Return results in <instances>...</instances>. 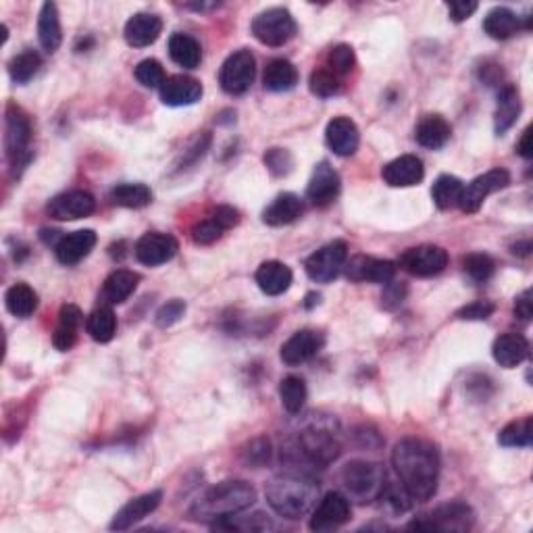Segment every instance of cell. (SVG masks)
<instances>
[{
	"mask_svg": "<svg viewBox=\"0 0 533 533\" xmlns=\"http://www.w3.org/2000/svg\"><path fill=\"white\" fill-rule=\"evenodd\" d=\"M252 36L265 46H283L296 36V21L288 9L274 7L252 20Z\"/></svg>",
	"mask_w": 533,
	"mask_h": 533,
	"instance_id": "52a82bcc",
	"label": "cell"
},
{
	"mask_svg": "<svg viewBox=\"0 0 533 533\" xmlns=\"http://www.w3.org/2000/svg\"><path fill=\"white\" fill-rule=\"evenodd\" d=\"M346 260H348V246L344 240H336L319 248L317 252H313L307 258L305 269L307 275L317 283H330L340 275V271L344 269Z\"/></svg>",
	"mask_w": 533,
	"mask_h": 533,
	"instance_id": "30bf717a",
	"label": "cell"
},
{
	"mask_svg": "<svg viewBox=\"0 0 533 533\" xmlns=\"http://www.w3.org/2000/svg\"><path fill=\"white\" fill-rule=\"evenodd\" d=\"M319 299H321V296H319V294H308V296H307V302H305V307H307V308H313L315 305H319Z\"/></svg>",
	"mask_w": 533,
	"mask_h": 533,
	"instance_id": "6125c7cd",
	"label": "cell"
},
{
	"mask_svg": "<svg viewBox=\"0 0 533 533\" xmlns=\"http://www.w3.org/2000/svg\"><path fill=\"white\" fill-rule=\"evenodd\" d=\"M209 146H210V134L204 132V134L198 135V138L194 140V144L190 146V151H185L184 165H188V163H196V160L201 159L202 154L209 151Z\"/></svg>",
	"mask_w": 533,
	"mask_h": 533,
	"instance_id": "6f0895ef",
	"label": "cell"
},
{
	"mask_svg": "<svg viewBox=\"0 0 533 533\" xmlns=\"http://www.w3.org/2000/svg\"><path fill=\"white\" fill-rule=\"evenodd\" d=\"M223 232H227V229L223 227L213 215H209L207 219L198 221L196 226L192 227V240L201 246H209V244H213V242L219 240Z\"/></svg>",
	"mask_w": 533,
	"mask_h": 533,
	"instance_id": "f907efd6",
	"label": "cell"
},
{
	"mask_svg": "<svg viewBox=\"0 0 533 533\" xmlns=\"http://www.w3.org/2000/svg\"><path fill=\"white\" fill-rule=\"evenodd\" d=\"M498 442L504 448H527L533 442V421L531 417H523L519 421L508 423L504 430L498 433Z\"/></svg>",
	"mask_w": 533,
	"mask_h": 533,
	"instance_id": "b9f144b4",
	"label": "cell"
},
{
	"mask_svg": "<svg viewBox=\"0 0 533 533\" xmlns=\"http://www.w3.org/2000/svg\"><path fill=\"white\" fill-rule=\"evenodd\" d=\"M521 29V17L506 7H496L483 20V32L494 40L512 38Z\"/></svg>",
	"mask_w": 533,
	"mask_h": 533,
	"instance_id": "836d02e7",
	"label": "cell"
},
{
	"mask_svg": "<svg viewBox=\"0 0 533 533\" xmlns=\"http://www.w3.org/2000/svg\"><path fill=\"white\" fill-rule=\"evenodd\" d=\"M169 57L184 70H196L202 61V48L188 34H173L169 38Z\"/></svg>",
	"mask_w": 533,
	"mask_h": 533,
	"instance_id": "e575fe53",
	"label": "cell"
},
{
	"mask_svg": "<svg viewBox=\"0 0 533 533\" xmlns=\"http://www.w3.org/2000/svg\"><path fill=\"white\" fill-rule=\"evenodd\" d=\"M344 266L348 280L357 283H363V282L388 283L394 280V274H396V265L392 260L365 257V254H358V257L350 258V263L346 260Z\"/></svg>",
	"mask_w": 533,
	"mask_h": 533,
	"instance_id": "e0dca14e",
	"label": "cell"
},
{
	"mask_svg": "<svg viewBox=\"0 0 533 533\" xmlns=\"http://www.w3.org/2000/svg\"><path fill=\"white\" fill-rule=\"evenodd\" d=\"M355 65H357V57L350 45L333 46L330 54H327V67H330V71L336 73L338 78L348 76V73L355 70Z\"/></svg>",
	"mask_w": 533,
	"mask_h": 533,
	"instance_id": "7dc6e473",
	"label": "cell"
},
{
	"mask_svg": "<svg viewBox=\"0 0 533 533\" xmlns=\"http://www.w3.org/2000/svg\"><path fill=\"white\" fill-rule=\"evenodd\" d=\"M111 201L123 209H144L152 202V192L144 184H119L111 190Z\"/></svg>",
	"mask_w": 533,
	"mask_h": 533,
	"instance_id": "8d00e7d4",
	"label": "cell"
},
{
	"mask_svg": "<svg viewBox=\"0 0 533 533\" xmlns=\"http://www.w3.org/2000/svg\"><path fill=\"white\" fill-rule=\"evenodd\" d=\"M257 280L258 288L263 290L266 296H280L288 292V288L292 286L294 274L288 265L280 263V260H266L257 269Z\"/></svg>",
	"mask_w": 533,
	"mask_h": 533,
	"instance_id": "d4e9b609",
	"label": "cell"
},
{
	"mask_svg": "<svg viewBox=\"0 0 533 533\" xmlns=\"http://www.w3.org/2000/svg\"><path fill=\"white\" fill-rule=\"evenodd\" d=\"M94 209H96V201L90 192L71 190L54 196L53 201L48 202L46 213L57 221H76L92 215L94 213Z\"/></svg>",
	"mask_w": 533,
	"mask_h": 533,
	"instance_id": "9a60e30c",
	"label": "cell"
},
{
	"mask_svg": "<svg viewBox=\"0 0 533 533\" xmlns=\"http://www.w3.org/2000/svg\"><path fill=\"white\" fill-rule=\"evenodd\" d=\"M96 246V234L92 229H79V232L67 234L57 242L54 246V254H57L59 263L63 265H78L79 260H84L92 252V248Z\"/></svg>",
	"mask_w": 533,
	"mask_h": 533,
	"instance_id": "cb8c5ba5",
	"label": "cell"
},
{
	"mask_svg": "<svg viewBox=\"0 0 533 533\" xmlns=\"http://www.w3.org/2000/svg\"><path fill=\"white\" fill-rule=\"evenodd\" d=\"M271 456H274V446H271V439L265 436L250 439V442L240 450L242 463L250 469L265 467V464L271 461Z\"/></svg>",
	"mask_w": 533,
	"mask_h": 533,
	"instance_id": "f6af8a7d",
	"label": "cell"
},
{
	"mask_svg": "<svg viewBox=\"0 0 533 533\" xmlns=\"http://www.w3.org/2000/svg\"><path fill=\"white\" fill-rule=\"evenodd\" d=\"M179 250L177 240L171 234L160 232H148L135 242L134 254L142 265L146 266H159L169 263Z\"/></svg>",
	"mask_w": 533,
	"mask_h": 533,
	"instance_id": "5bb4252c",
	"label": "cell"
},
{
	"mask_svg": "<svg viewBox=\"0 0 533 533\" xmlns=\"http://www.w3.org/2000/svg\"><path fill=\"white\" fill-rule=\"evenodd\" d=\"M463 269H464V274L471 277V280L477 283H483L494 275L496 263L492 257H488V254L473 252V254H467V257L463 258Z\"/></svg>",
	"mask_w": 533,
	"mask_h": 533,
	"instance_id": "bcb514c9",
	"label": "cell"
},
{
	"mask_svg": "<svg viewBox=\"0 0 533 533\" xmlns=\"http://www.w3.org/2000/svg\"><path fill=\"white\" fill-rule=\"evenodd\" d=\"M257 502V492L246 481H221L209 488L190 508L192 519L201 523H217V521L232 517Z\"/></svg>",
	"mask_w": 533,
	"mask_h": 533,
	"instance_id": "3957f363",
	"label": "cell"
},
{
	"mask_svg": "<svg viewBox=\"0 0 533 533\" xmlns=\"http://www.w3.org/2000/svg\"><path fill=\"white\" fill-rule=\"evenodd\" d=\"M350 521V502L344 494L330 492L324 496L319 506L313 508L311 527L313 531H333Z\"/></svg>",
	"mask_w": 533,
	"mask_h": 533,
	"instance_id": "4fadbf2b",
	"label": "cell"
},
{
	"mask_svg": "<svg viewBox=\"0 0 533 533\" xmlns=\"http://www.w3.org/2000/svg\"><path fill=\"white\" fill-rule=\"evenodd\" d=\"M163 500V492L160 489H154V492L142 494L138 498L129 500L126 506H121V511L115 514L113 523H111V529L113 531H126L135 523H140L142 519H146L148 514L154 512Z\"/></svg>",
	"mask_w": 533,
	"mask_h": 533,
	"instance_id": "7402d4cb",
	"label": "cell"
},
{
	"mask_svg": "<svg viewBox=\"0 0 533 533\" xmlns=\"http://www.w3.org/2000/svg\"><path fill=\"white\" fill-rule=\"evenodd\" d=\"M160 32H163V21L159 15L154 13H135L127 20L123 36L126 42L134 48L151 46L159 40Z\"/></svg>",
	"mask_w": 533,
	"mask_h": 533,
	"instance_id": "603a6c76",
	"label": "cell"
},
{
	"mask_svg": "<svg viewBox=\"0 0 533 533\" xmlns=\"http://www.w3.org/2000/svg\"><path fill=\"white\" fill-rule=\"evenodd\" d=\"M274 527L271 519L263 512H254L250 517H232L221 519L213 523V529H227V531H266Z\"/></svg>",
	"mask_w": 533,
	"mask_h": 533,
	"instance_id": "ee69618b",
	"label": "cell"
},
{
	"mask_svg": "<svg viewBox=\"0 0 533 533\" xmlns=\"http://www.w3.org/2000/svg\"><path fill=\"white\" fill-rule=\"evenodd\" d=\"M494 361L504 369H514L529 357V342L521 333H504L492 346Z\"/></svg>",
	"mask_w": 533,
	"mask_h": 533,
	"instance_id": "4316f807",
	"label": "cell"
},
{
	"mask_svg": "<svg viewBox=\"0 0 533 533\" xmlns=\"http://www.w3.org/2000/svg\"><path fill=\"white\" fill-rule=\"evenodd\" d=\"M400 266L414 277H433L439 275L448 266V252L442 246L421 244L400 257Z\"/></svg>",
	"mask_w": 533,
	"mask_h": 533,
	"instance_id": "7c38bea8",
	"label": "cell"
},
{
	"mask_svg": "<svg viewBox=\"0 0 533 533\" xmlns=\"http://www.w3.org/2000/svg\"><path fill=\"white\" fill-rule=\"evenodd\" d=\"M280 398L290 414H299L307 402V383L299 375L283 377L280 383Z\"/></svg>",
	"mask_w": 533,
	"mask_h": 533,
	"instance_id": "60d3db41",
	"label": "cell"
},
{
	"mask_svg": "<svg viewBox=\"0 0 533 533\" xmlns=\"http://www.w3.org/2000/svg\"><path fill=\"white\" fill-rule=\"evenodd\" d=\"M42 67V59L36 51H23L17 54V57L11 59L9 63V76L15 84H28L32 82L36 73L40 71Z\"/></svg>",
	"mask_w": 533,
	"mask_h": 533,
	"instance_id": "7bdbcfd3",
	"label": "cell"
},
{
	"mask_svg": "<svg viewBox=\"0 0 533 533\" xmlns=\"http://www.w3.org/2000/svg\"><path fill=\"white\" fill-rule=\"evenodd\" d=\"M4 305H7V311L13 315V317L28 319L32 317L38 308V294L34 292V288H29L28 283H15L7 290L4 294Z\"/></svg>",
	"mask_w": 533,
	"mask_h": 533,
	"instance_id": "d590c367",
	"label": "cell"
},
{
	"mask_svg": "<svg viewBox=\"0 0 533 533\" xmlns=\"http://www.w3.org/2000/svg\"><path fill=\"white\" fill-rule=\"evenodd\" d=\"M184 315H185V302L179 299H173L159 308L157 315H154V321H157L159 327H171L176 325Z\"/></svg>",
	"mask_w": 533,
	"mask_h": 533,
	"instance_id": "f5cc1de1",
	"label": "cell"
},
{
	"mask_svg": "<svg viewBox=\"0 0 533 533\" xmlns=\"http://www.w3.org/2000/svg\"><path fill=\"white\" fill-rule=\"evenodd\" d=\"M265 165L275 177H283L294 169V157L286 148H269L265 152Z\"/></svg>",
	"mask_w": 533,
	"mask_h": 533,
	"instance_id": "816d5d0a",
	"label": "cell"
},
{
	"mask_svg": "<svg viewBox=\"0 0 533 533\" xmlns=\"http://www.w3.org/2000/svg\"><path fill=\"white\" fill-rule=\"evenodd\" d=\"M86 330H88L92 340H96V342H101V344L111 342V340L115 338V332H117L115 313L111 311L109 307L94 308V311L90 313L88 321H86Z\"/></svg>",
	"mask_w": 533,
	"mask_h": 533,
	"instance_id": "f35d334b",
	"label": "cell"
},
{
	"mask_svg": "<svg viewBox=\"0 0 533 533\" xmlns=\"http://www.w3.org/2000/svg\"><path fill=\"white\" fill-rule=\"evenodd\" d=\"M475 11H477V3H471V0H455V3L448 4L450 20L456 23L469 20Z\"/></svg>",
	"mask_w": 533,
	"mask_h": 533,
	"instance_id": "9f6ffc18",
	"label": "cell"
},
{
	"mask_svg": "<svg viewBox=\"0 0 533 533\" xmlns=\"http://www.w3.org/2000/svg\"><path fill=\"white\" fill-rule=\"evenodd\" d=\"M517 152L521 154L523 159H533V144H531V127H527L523 135H521L519 144H517Z\"/></svg>",
	"mask_w": 533,
	"mask_h": 533,
	"instance_id": "94428289",
	"label": "cell"
},
{
	"mask_svg": "<svg viewBox=\"0 0 533 533\" xmlns=\"http://www.w3.org/2000/svg\"><path fill=\"white\" fill-rule=\"evenodd\" d=\"M311 92L319 98H330L336 96L340 92V79L336 73H332L330 70H315L311 73Z\"/></svg>",
	"mask_w": 533,
	"mask_h": 533,
	"instance_id": "c3c4849f",
	"label": "cell"
},
{
	"mask_svg": "<svg viewBox=\"0 0 533 533\" xmlns=\"http://www.w3.org/2000/svg\"><path fill=\"white\" fill-rule=\"evenodd\" d=\"M346 498L357 500L358 504L377 500L383 483H386V469L377 463L350 461L340 473Z\"/></svg>",
	"mask_w": 533,
	"mask_h": 533,
	"instance_id": "5b68a950",
	"label": "cell"
},
{
	"mask_svg": "<svg viewBox=\"0 0 533 533\" xmlns=\"http://www.w3.org/2000/svg\"><path fill=\"white\" fill-rule=\"evenodd\" d=\"M38 40L46 53H57L63 42V29H61L59 9L54 3H45L38 15Z\"/></svg>",
	"mask_w": 533,
	"mask_h": 533,
	"instance_id": "f1b7e54d",
	"label": "cell"
},
{
	"mask_svg": "<svg viewBox=\"0 0 533 533\" xmlns=\"http://www.w3.org/2000/svg\"><path fill=\"white\" fill-rule=\"evenodd\" d=\"M452 135L450 123L444 119L442 115H427L419 121L417 129H414V140L419 142L423 148H430V151H439L448 144Z\"/></svg>",
	"mask_w": 533,
	"mask_h": 533,
	"instance_id": "83f0119b",
	"label": "cell"
},
{
	"mask_svg": "<svg viewBox=\"0 0 533 533\" xmlns=\"http://www.w3.org/2000/svg\"><path fill=\"white\" fill-rule=\"evenodd\" d=\"M263 84L269 92H290L299 84V70L288 59H274L265 67Z\"/></svg>",
	"mask_w": 533,
	"mask_h": 533,
	"instance_id": "4dcf8cb0",
	"label": "cell"
},
{
	"mask_svg": "<svg viewBox=\"0 0 533 533\" xmlns=\"http://www.w3.org/2000/svg\"><path fill=\"white\" fill-rule=\"evenodd\" d=\"M4 151L13 171L26 169L32 152H29V140H32V123L21 109L9 104L7 109V123H4Z\"/></svg>",
	"mask_w": 533,
	"mask_h": 533,
	"instance_id": "8992f818",
	"label": "cell"
},
{
	"mask_svg": "<svg viewBox=\"0 0 533 533\" xmlns=\"http://www.w3.org/2000/svg\"><path fill=\"white\" fill-rule=\"evenodd\" d=\"M475 523L473 508L464 502H448L438 506L425 519L413 521L408 529H427V531H469Z\"/></svg>",
	"mask_w": 533,
	"mask_h": 533,
	"instance_id": "ba28073f",
	"label": "cell"
},
{
	"mask_svg": "<svg viewBox=\"0 0 533 533\" xmlns=\"http://www.w3.org/2000/svg\"><path fill=\"white\" fill-rule=\"evenodd\" d=\"M340 190H342V182H340L338 171L327 163V160H321V163L313 169V176L308 179L307 185V198L311 201L315 207H330L332 202H336L340 196Z\"/></svg>",
	"mask_w": 533,
	"mask_h": 533,
	"instance_id": "2e32d148",
	"label": "cell"
},
{
	"mask_svg": "<svg viewBox=\"0 0 533 533\" xmlns=\"http://www.w3.org/2000/svg\"><path fill=\"white\" fill-rule=\"evenodd\" d=\"M405 296H406L405 283L388 282V286L381 294V307L388 308V311H394V308H398L402 302H405Z\"/></svg>",
	"mask_w": 533,
	"mask_h": 533,
	"instance_id": "11a10c76",
	"label": "cell"
},
{
	"mask_svg": "<svg viewBox=\"0 0 533 533\" xmlns=\"http://www.w3.org/2000/svg\"><path fill=\"white\" fill-rule=\"evenodd\" d=\"M514 317L521 321H531L533 317V302H531V290H525L514 300Z\"/></svg>",
	"mask_w": 533,
	"mask_h": 533,
	"instance_id": "680465c9",
	"label": "cell"
},
{
	"mask_svg": "<svg viewBox=\"0 0 533 533\" xmlns=\"http://www.w3.org/2000/svg\"><path fill=\"white\" fill-rule=\"evenodd\" d=\"M302 213H305L302 198L292 194V192H283L263 210V221L271 227H282L294 223Z\"/></svg>",
	"mask_w": 533,
	"mask_h": 533,
	"instance_id": "484cf974",
	"label": "cell"
},
{
	"mask_svg": "<svg viewBox=\"0 0 533 533\" xmlns=\"http://www.w3.org/2000/svg\"><path fill=\"white\" fill-rule=\"evenodd\" d=\"M496 311V305L489 300H475L471 302V305L463 307L461 311L456 313L458 319H464V321H486L494 315Z\"/></svg>",
	"mask_w": 533,
	"mask_h": 533,
	"instance_id": "db71d44e",
	"label": "cell"
},
{
	"mask_svg": "<svg viewBox=\"0 0 533 533\" xmlns=\"http://www.w3.org/2000/svg\"><path fill=\"white\" fill-rule=\"evenodd\" d=\"M254 76H257L254 54L246 51V48H242V51H235L226 59V63H223L219 71V84L223 92H227L232 96H240L250 90Z\"/></svg>",
	"mask_w": 533,
	"mask_h": 533,
	"instance_id": "9c48e42d",
	"label": "cell"
},
{
	"mask_svg": "<svg viewBox=\"0 0 533 533\" xmlns=\"http://www.w3.org/2000/svg\"><path fill=\"white\" fill-rule=\"evenodd\" d=\"M325 346V336L317 330H300L296 332L288 342L282 346V361L288 365V367H296V365H302L311 361L315 355H319V350Z\"/></svg>",
	"mask_w": 533,
	"mask_h": 533,
	"instance_id": "ac0fdd59",
	"label": "cell"
},
{
	"mask_svg": "<svg viewBox=\"0 0 533 533\" xmlns=\"http://www.w3.org/2000/svg\"><path fill=\"white\" fill-rule=\"evenodd\" d=\"M521 115V96L519 90L511 84H504L498 90V109H496V134L502 135L514 126Z\"/></svg>",
	"mask_w": 533,
	"mask_h": 533,
	"instance_id": "1f68e13d",
	"label": "cell"
},
{
	"mask_svg": "<svg viewBox=\"0 0 533 533\" xmlns=\"http://www.w3.org/2000/svg\"><path fill=\"white\" fill-rule=\"evenodd\" d=\"M383 182L392 188H411L423 182L425 167L423 160L414 154H402V157L390 160L381 171Z\"/></svg>",
	"mask_w": 533,
	"mask_h": 533,
	"instance_id": "d6986e66",
	"label": "cell"
},
{
	"mask_svg": "<svg viewBox=\"0 0 533 533\" xmlns=\"http://www.w3.org/2000/svg\"><path fill=\"white\" fill-rule=\"evenodd\" d=\"M340 452H342V442H340L336 419L313 417L296 433L294 439H290L282 455H286L288 461H300L315 469H325L336 461Z\"/></svg>",
	"mask_w": 533,
	"mask_h": 533,
	"instance_id": "7a4b0ae2",
	"label": "cell"
},
{
	"mask_svg": "<svg viewBox=\"0 0 533 533\" xmlns=\"http://www.w3.org/2000/svg\"><path fill=\"white\" fill-rule=\"evenodd\" d=\"M392 464L396 477L413 500L427 502L438 492L439 452L421 438H405L394 446Z\"/></svg>",
	"mask_w": 533,
	"mask_h": 533,
	"instance_id": "6da1fadb",
	"label": "cell"
},
{
	"mask_svg": "<svg viewBox=\"0 0 533 533\" xmlns=\"http://www.w3.org/2000/svg\"><path fill=\"white\" fill-rule=\"evenodd\" d=\"M202 84L190 76H171L160 86V101L167 107H190L202 98Z\"/></svg>",
	"mask_w": 533,
	"mask_h": 533,
	"instance_id": "44dd1931",
	"label": "cell"
},
{
	"mask_svg": "<svg viewBox=\"0 0 533 533\" xmlns=\"http://www.w3.org/2000/svg\"><path fill=\"white\" fill-rule=\"evenodd\" d=\"M265 498L280 517L302 519L317 506L319 486L305 475H280L266 483Z\"/></svg>",
	"mask_w": 533,
	"mask_h": 533,
	"instance_id": "277c9868",
	"label": "cell"
},
{
	"mask_svg": "<svg viewBox=\"0 0 533 533\" xmlns=\"http://www.w3.org/2000/svg\"><path fill=\"white\" fill-rule=\"evenodd\" d=\"M138 282L140 275L134 274V271L117 269L102 283V299L109 305H121V302H126L135 292Z\"/></svg>",
	"mask_w": 533,
	"mask_h": 533,
	"instance_id": "d6a6232c",
	"label": "cell"
},
{
	"mask_svg": "<svg viewBox=\"0 0 533 533\" xmlns=\"http://www.w3.org/2000/svg\"><path fill=\"white\" fill-rule=\"evenodd\" d=\"M508 184H511V173L506 169H502V167L489 169L488 173H483V176L475 177L469 185H464L458 209H461L463 213L473 215L481 209V204L486 202V198L489 194H494V192L498 190H504Z\"/></svg>",
	"mask_w": 533,
	"mask_h": 533,
	"instance_id": "8fae6325",
	"label": "cell"
},
{
	"mask_svg": "<svg viewBox=\"0 0 533 533\" xmlns=\"http://www.w3.org/2000/svg\"><path fill=\"white\" fill-rule=\"evenodd\" d=\"M325 140L333 154H338V157H352L358 151V144H361V134H358L357 123L348 119V117H333L327 123Z\"/></svg>",
	"mask_w": 533,
	"mask_h": 533,
	"instance_id": "ffe728a7",
	"label": "cell"
},
{
	"mask_svg": "<svg viewBox=\"0 0 533 533\" xmlns=\"http://www.w3.org/2000/svg\"><path fill=\"white\" fill-rule=\"evenodd\" d=\"M135 79L146 88H160L165 84V70L159 61L144 59L135 67Z\"/></svg>",
	"mask_w": 533,
	"mask_h": 533,
	"instance_id": "681fc988",
	"label": "cell"
},
{
	"mask_svg": "<svg viewBox=\"0 0 533 533\" xmlns=\"http://www.w3.org/2000/svg\"><path fill=\"white\" fill-rule=\"evenodd\" d=\"M463 182L455 176H439L431 188V198L433 204L439 210H450L458 207L463 196Z\"/></svg>",
	"mask_w": 533,
	"mask_h": 533,
	"instance_id": "74e56055",
	"label": "cell"
},
{
	"mask_svg": "<svg viewBox=\"0 0 533 533\" xmlns=\"http://www.w3.org/2000/svg\"><path fill=\"white\" fill-rule=\"evenodd\" d=\"M82 324V311L76 305H63L59 311V325L53 333V344L59 352H67L76 346L78 330Z\"/></svg>",
	"mask_w": 533,
	"mask_h": 533,
	"instance_id": "f546056e",
	"label": "cell"
},
{
	"mask_svg": "<svg viewBox=\"0 0 533 533\" xmlns=\"http://www.w3.org/2000/svg\"><path fill=\"white\" fill-rule=\"evenodd\" d=\"M377 500H381V508L386 512L392 514V517H398V514L406 512L413 504L411 494L406 492L405 486H402L400 481H388V480H386V483H383Z\"/></svg>",
	"mask_w": 533,
	"mask_h": 533,
	"instance_id": "ab89813d",
	"label": "cell"
},
{
	"mask_svg": "<svg viewBox=\"0 0 533 533\" xmlns=\"http://www.w3.org/2000/svg\"><path fill=\"white\" fill-rule=\"evenodd\" d=\"M210 215H213L215 219L219 221L221 226L226 227V229H232V227H235L240 223V213H238V210L232 209V207H226V204H223V207H217Z\"/></svg>",
	"mask_w": 533,
	"mask_h": 533,
	"instance_id": "91938a15",
	"label": "cell"
}]
</instances>
